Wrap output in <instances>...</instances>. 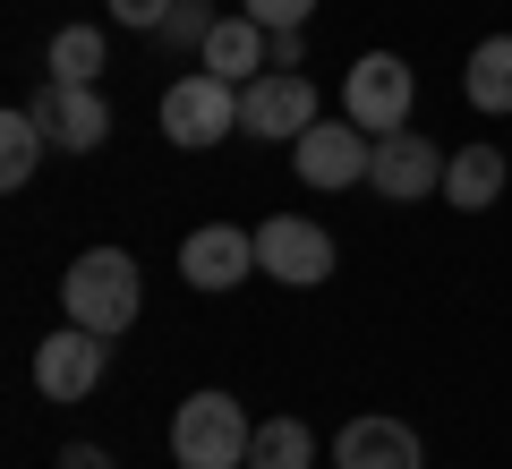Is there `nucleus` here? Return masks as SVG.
Segmentation results:
<instances>
[{
    "mask_svg": "<svg viewBox=\"0 0 512 469\" xmlns=\"http://www.w3.org/2000/svg\"><path fill=\"white\" fill-rule=\"evenodd\" d=\"M60 307H69V325H86V333H103V342H120V333L137 325V307H146L137 256H128V248H86L69 273H60Z\"/></svg>",
    "mask_w": 512,
    "mask_h": 469,
    "instance_id": "1",
    "label": "nucleus"
},
{
    "mask_svg": "<svg viewBox=\"0 0 512 469\" xmlns=\"http://www.w3.org/2000/svg\"><path fill=\"white\" fill-rule=\"evenodd\" d=\"M248 444L256 427L231 393H188L171 410V461L180 469H248Z\"/></svg>",
    "mask_w": 512,
    "mask_h": 469,
    "instance_id": "2",
    "label": "nucleus"
},
{
    "mask_svg": "<svg viewBox=\"0 0 512 469\" xmlns=\"http://www.w3.org/2000/svg\"><path fill=\"white\" fill-rule=\"evenodd\" d=\"M163 137L188 145V154L239 137V86H231V77H214V69L171 77V86H163Z\"/></svg>",
    "mask_w": 512,
    "mask_h": 469,
    "instance_id": "3",
    "label": "nucleus"
},
{
    "mask_svg": "<svg viewBox=\"0 0 512 469\" xmlns=\"http://www.w3.org/2000/svg\"><path fill=\"white\" fill-rule=\"evenodd\" d=\"M410 103H419V77H410L402 52H359L342 77V120H359L367 137H393L410 128Z\"/></svg>",
    "mask_w": 512,
    "mask_h": 469,
    "instance_id": "4",
    "label": "nucleus"
},
{
    "mask_svg": "<svg viewBox=\"0 0 512 469\" xmlns=\"http://www.w3.org/2000/svg\"><path fill=\"white\" fill-rule=\"evenodd\" d=\"M316 128V86L299 69H265V77H248L239 86V137H282V145H299Z\"/></svg>",
    "mask_w": 512,
    "mask_h": 469,
    "instance_id": "5",
    "label": "nucleus"
},
{
    "mask_svg": "<svg viewBox=\"0 0 512 469\" xmlns=\"http://www.w3.org/2000/svg\"><path fill=\"white\" fill-rule=\"evenodd\" d=\"M256 273H274L282 290H316V282L333 273L325 222H308V214H265V222H256Z\"/></svg>",
    "mask_w": 512,
    "mask_h": 469,
    "instance_id": "6",
    "label": "nucleus"
},
{
    "mask_svg": "<svg viewBox=\"0 0 512 469\" xmlns=\"http://www.w3.org/2000/svg\"><path fill=\"white\" fill-rule=\"evenodd\" d=\"M367 188H376L384 205H427V197H444V154H436V137H410V128L376 137Z\"/></svg>",
    "mask_w": 512,
    "mask_h": 469,
    "instance_id": "7",
    "label": "nucleus"
},
{
    "mask_svg": "<svg viewBox=\"0 0 512 469\" xmlns=\"http://www.w3.org/2000/svg\"><path fill=\"white\" fill-rule=\"evenodd\" d=\"M256 273V231H239V222H197V231L180 239V282L188 290H239Z\"/></svg>",
    "mask_w": 512,
    "mask_h": 469,
    "instance_id": "8",
    "label": "nucleus"
},
{
    "mask_svg": "<svg viewBox=\"0 0 512 469\" xmlns=\"http://www.w3.org/2000/svg\"><path fill=\"white\" fill-rule=\"evenodd\" d=\"M103 367H111V342H103V333L60 325L52 342H35V393H43V401H86L94 384H103Z\"/></svg>",
    "mask_w": 512,
    "mask_h": 469,
    "instance_id": "9",
    "label": "nucleus"
},
{
    "mask_svg": "<svg viewBox=\"0 0 512 469\" xmlns=\"http://www.w3.org/2000/svg\"><path fill=\"white\" fill-rule=\"evenodd\" d=\"M291 163H299L308 188H350V180H367V163H376V137H367L359 120H316L308 137L291 145Z\"/></svg>",
    "mask_w": 512,
    "mask_h": 469,
    "instance_id": "10",
    "label": "nucleus"
},
{
    "mask_svg": "<svg viewBox=\"0 0 512 469\" xmlns=\"http://www.w3.org/2000/svg\"><path fill=\"white\" fill-rule=\"evenodd\" d=\"M26 111L52 128L60 154H94V145L111 137V103H103V86H60V77H43V94H35Z\"/></svg>",
    "mask_w": 512,
    "mask_h": 469,
    "instance_id": "11",
    "label": "nucleus"
},
{
    "mask_svg": "<svg viewBox=\"0 0 512 469\" xmlns=\"http://www.w3.org/2000/svg\"><path fill=\"white\" fill-rule=\"evenodd\" d=\"M333 469H427L419 435L402 427V418H350L342 435H333Z\"/></svg>",
    "mask_w": 512,
    "mask_h": 469,
    "instance_id": "12",
    "label": "nucleus"
},
{
    "mask_svg": "<svg viewBox=\"0 0 512 469\" xmlns=\"http://www.w3.org/2000/svg\"><path fill=\"white\" fill-rule=\"evenodd\" d=\"M197 69H214V77H231V86H248V77H265L274 69V35L239 9V18H222L214 35H205V52H197Z\"/></svg>",
    "mask_w": 512,
    "mask_h": 469,
    "instance_id": "13",
    "label": "nucleus"
},
{
    "mask_svg": "<svg viewBox=\"0 0 512 469\" xmlns=\"http://www.w3.org/2000/svg\"><path fill=\"white\" fill-rule=\"evenodd\" d=\"M504 154L495 145H461V154H444V205H461V214H487L495 197H504Z\"/></svg>",
    "mask_w": 512,
    "mask_h": 469,
    "instance_id": "14",
    "label": "nucleus"
},
{
    "mask_svg": "<svg viewBox=\"0 0 512 469\" xmlns=\"http://www.w3.org/2000/svg\"><path fill=\"white\" fill-rule=\"evenodd\" d=\"M461 94H470L487 120H504V111H512V35H487L470 60H461Z\"/></svg>",
    "mask_w": 512,
    "mask_h": 469,
    "instance_id": "15",
    "label": "nucleus"
},
{
    "mask_svg": "<svg viewBox=\"0 0 512 469\" xmlns=\"http://www.w3.org/2000/svg\"><path fill=\"white\" fill-rule=\"evenodd\" d=\"M248 469H316V427L308 418H265L248 444Z\"/></svg>",
    "mask_w": 512,
    "mask_h": 469,
    "instance_id": "16",
    "label": "nucleus"
},
{
    "mask_svg": "<svg viewBox=\"0 0 512 469\" xmlns=\"http://www.w3.org/2000/svg\"><path fill=\"white\" fill-rule=\"evenodd\" d=\"M43 145H52V128L35 120V111H9V120H0V188H26L35 180V163H43Z\"/></svg>",
    "mask_w": 512,
    "mask_h": 469,
    "instance_id": "17",
    "label": "nucleus"
},
{
    "mask_svg": "<svg viewBox=\"0 0 512 469\" xmlns=\"http://www.w3.org/2000/svg\"><path fill=\"white\" fill-rule=\"evenodd\" d=\"M103 26H60L52 35V52H43V69L60 77V86H94V77H103Z\"/></svg>",
    "mask_w": 512,
    "mask_h": 469,
    "instance_id": "18",
    "label": "nucleus"
},
{
    "mask_svg": "<svg viewBox=\"0 0 512 469\" xmlns=\"http://www.w3.org/2000/svg\"><path fill=\"white\" fill-rule=\"evenodd\" d=\"M214 9H205V0H171V18L154 26V43H171V52H205V35H214Z\"/></svg>",
    "mask_w": 512,
    "mask_h": 469,
    "instance_id": "19",
    "label": "nucleus"
},
{
    "mask_svg": "<svg viewBox=\"0 0 512 469\" xmlns=\"http://www.w3.org/2000/svg\"><path fill=\"white\" fill-rule=\"evenodd\" d=\"M239 9H248L265 35H282V26H308V18H316V0H239Z\"/></svg>",
    "mask_w": 512,
    "mask_h": 469,
    "instance_id": "20",
    "label": "nucleus"
},
{
    "mask_svg": "<svg viewBox=\"0 0 512 469\" xmlns=\"http://www.w3.org/2000/svg\"><path fill=\"white\" fill-rule=\"evenodd\" d=\"M111 18H120V26H137V35H154V26L171 18V0H111Z\"/></svg>",
    "mask_w": 512,
    "mask_h": 469,
    "instance_id": "21",
    "label": "nucleus"
},
{
    "mask_svg": "<svg viewBox=\"0 0 512 469\" xmlns=\"http://www.w3.org/2000/svg\"><path fill=\"white\" fill-rule=\"evenodd\" d=\"M299 60H308V26H282L274 35V69H299Z\"/></svg>",
    "mask_w": 512,
    "mask_h": 469,
    "instance_id": "22",
    "label": "nucleus"
},
{
    "mask_svg": "<svg viewBox=\"0 0 512 469\" xmlns=\"http://www.w3.org/2000/svg\"><path fill=\"white\" fill-rule=\"evenodd\" d=\"M60 469H111V452L103 444H69V452H60Z\"/></svg>",
    "mask_w": 512,
    "mask_h": 469,
    "instance_id": "23",
    "label": "nucleus"
}]
</instances>
